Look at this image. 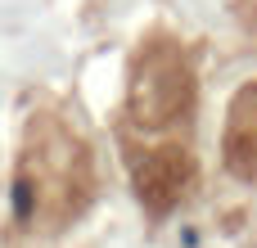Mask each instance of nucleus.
<instances>
[{
    "label": "nucleus",
    "mask_w": 257,
    "mask_h": 248,
    "mask_svg": "<svg viewBox=\"0 0 257 248\" xmlns=\"http://www.w3.org/2000/svg\"><path fill=\"white\" fill-rule=\"evenodd\" d=\"M95 194L90 149L54 117H36L27 131V154L18 163L14 181V212L18 221H50L59 230L68 217H77Z\"/></svg>",
    "instance_id": "nucleus-1"
},
{
    "label": "nucleus",
    "mask_w": 257,
    "mask_h": 248,
    "mask_svg": "<svg viewBox=\"0 0 257 248\" xmlns=\"http://www.w3.org/2000/svg\"><path fill=\"white\" fill-rule=\"evenodd\" d=\"M194 108V72L190 59L176 41H145L136 63H131V81H126V113L140 127H172L185 122Z\"/></svg>",
    "instance_id": "nucleus-2"
},
{
    "label": "nucleus",
    "mask_w": 257,
    "mask_h": 248,
    "mask_svg": "<svg viewBox=\"0 0 257 248\" xmlns=\"http://www.w3.org/2000/svg\"><path fill=\"white\" fill-rule=\"evenodd\" d=\"M190 181H194V158H190V149H181V145L145 149V158L136 163V194H140V203H145L154 217L172 212V208L185 199Z\"/></svg>",
    "instance_id": "nucleus-3"
},
{
    "label": "nucleus",
    "mask_w": 257,
    "mask_h": 248,
    "mask_svg": "<svg viewBox=\"0 0 257 248\" xmlns=\"http://www.w3.org/2000/svg\"><path fill=\"white\" fill-rule=\"evenodd\" d=\"M221 154H226V167H230L239 181H253L257 176V81H248V86L230 99Z\"/></svg>",
    "instance_id": "nucleus-4"
}]
</instances>
